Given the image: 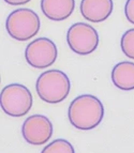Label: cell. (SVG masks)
<instances>
[{"instance_id": "cell-1", "label": "cell", "mask_w": 134, "mask_h": 153, "mask_svg": "<svg viewBox=\"0 0 134 153\" xmlns=\"http://www.w3.org/2000/svg\"><path fill=\"white\" fill-rule=\"evenodd\" d=\"M104 117V106L95 95L82 94L70 103L68 118L75 128L80 131L93 130Z\"/></svg>"}, {"instance_id": "cell-2", "label": "cell", "mask_w": 134, "mask_h": 153, "mask_svg": "<svg viewBox=\"0 0 134 153\" xmlns=\"http://www.w3.org/2000/svg\"><path fill=\"white\" fill-rule=\"evenodd\" d=\"M36 90L43 102L59 104L69 95L71 82L65 72L60 70H47L38 77Z\"/></svg>"}, {"instance_id": "cell-3", "label": "cell", "mask_w": 134, "mask_h": 153, "mask_svg": "<svg viewBox=\"0 0 134 153\" xmlns=\"http://www.w3.org/2000/svg\"><path fill=\"white\" fill-rule=\"evenodd\" d=\"M41 22L36 12L30 9H17L9 14L5 28L9 36L19 42L28 41L38 34Z\"/></svg>"}, {"instance_id": "cell-4", "label": "cell", "mask_w": 134, "mask_h": 153, "mask_svg": "<svg viewBox=\"0 0 134 153\" xmlns=\"http://www.w3.org/2000/svg\"><path fill=\"white\" fill-rule=\"evenodd\" d=\"M0 102L1 108L7 115L19 118L30 111L34 99L30 90L24 85L11 84L2 89Z\"/></svg>"}, {"instance_id": "cell-5", "label": "cell", "mask_w": 134, "mask_h": 153, "mask_svg": "<svg viewBox=\"0 0 134 153\" xmlns=\"http://www.w3.org/2000/svg\"><path fill=\"white\" fill-rule=\"evenodd\" d=\"M67 42L71 51L75 54L89 55L99 45L98 31L92 26L85 23L73 24L67 32Z\"/></svg>"}, {"instance_id": "cell-6", "label": "cell", "mask_w": 134, "mask_h": 153, "mask_svg": "<svg viewBox=\"0 0 134 153\" xmlns=\"http://www.w3.org/2000/svg\"><path fill=\"white\" fill-rule=\"evenodd\" d=\"M58 57V49L54 42L48 38H39L27 45L25 59L34 69L43 70L55 63Z\"/></svg>"}, {"instance_id": "cell-7", "label": "cell", "mask_w": 134, "mask_h": 153, "mask_svg": "<svg viewBox=\"0 0 134 153\" xmlns=\"http://www.w3.org/2000/svg\"><path fill=\"white\" fill-rule=\"evenodd\" d=\"M53 124L43 115H32L24 121L22 134L24 139L32 146L46 143L53 136Z\"/></svg>"}, {"instance_id": "cell-8", "label": "cell", "mask_w": 134, "mask_h": 153, "mask_svg": "<svg viewBox=\"0 0 134 153\" xmlns=\"http://www.w3.org/2000/svg\"><path fill=\"white\" fill-rule=\"evenodd\" d=\"M113 0H82L80 13L83 17L91 23L106 21L113 13Z\"/></svg>"}, {"instance_id": "cell-9", "label": "cell", "mask_w": 134, "mask_h": 153, "mask_svg": "<svg viewBox=\"0 0 134 153\" xmlns=\"http://www.w3.org/2000/svg\"><path fill=\"white\" fill-rule=\"evenodd\" d=\"M75 0H41V10L48 19L61 22L71 16Z\"/></svg>"}, {"instance_id": "cell-10", "label": "cell", "mask_w": 134, "mask_h": 153, "mask_svg": "<svg viewBox=\"0 0 134 153\" xmlns=\"http://www.w3.org/2000/svg\"><path fill=\"white\" fill-rule=\"evenodd\" d=\"M112 82L114 86L124 91L134 89V62L121 61L112 70Z\"/></svg>"}, {"instance_id": "cell-11", "label": "cell", "mask_w": 134, "mask_h": 153, "mask_svg": "<svg viewBox=\"0 0 134 153\" xmlns=\"http://www.w3.org/2000/svg\"><path fill=\"white\" fill-rule=\"evenodd\" d=\"M41 153H75V150L71 143L59 138L45 146Z\"/></svg>"}, {"instance_id": "cell-12", "label": "cell", "mask_w": 134, "mask_h": 153, "mask_svg": "<svg viewBox=\"0 0 134 153\" xmlns=\"http://www.w3.org/2000/svg\"><path fill=\"white\" fill-rule=\"evenodd\" d=\"M121 51L128 58L134 60V28L127 30L120 41Z\"/></svg>"}, {"instance_id": "cell-13", "label": "cell", "mask_w": 134, "mask_h": 153, "mask_svg": "<svg viewBox=\"0 0 134 153\" xmlns=\"http://www.w3.org/2000/svg\"><path fill=\"white\" fill-rule=\"evenodd\" d=\"M124 15L128 22L134 25V0H127L124 5Z\"/></svg>"}, {"instance_id": "cell-14", "label": "cell", "mask_w": 134, "mask_h": 153, "mask_svg": "<svg viewBox=\"0 0 134 153\" xmlns=\"http://www.w3.org/2000/svg\"><path fill=\"white\" fill-rule=\"evenodd\" d=\"M3 1H5L8 4L11 5H22V4H26V3H28L31 0H3Z\"/></svg>"}]
</instances>
